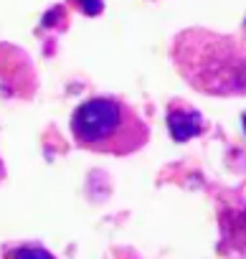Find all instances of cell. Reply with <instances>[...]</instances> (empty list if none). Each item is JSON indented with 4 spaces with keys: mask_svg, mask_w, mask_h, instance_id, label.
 I'll list each match as a JSON object with an SVG mask.
<instances>
[{
    "mask_svg": "<svg viewBox=\"0 0 246 259\" xmlns=\"http://www.w3.org/2000/svg\"><path fill=\"white\" fill-rule=\"evenodd\" d=\"M168 124H170V133H173V138L178 143L195 138L203 130V119H201V114L195 109H178V107H173L170 114H168Z\"/></svg>",
    "mask_w": 246,
    "mask_h": 259,
    "instance_id": "cell-2",
    "label": "cell"
},
{
    "mask_svg": "<svg viewBox=\"0 0 246 259\" xmlns=\"http://www.w3.org/2000/svg\"><path fill=\"white\" fill-rule=\"evenodd\" d=\"M74 3H76L86 16H96V13H102V0H74Z\"/></svg>",
    "mask_w": 246,
    "mask_h": 259,
    "instance_id": "cell-4",
    "label": "cell"
},
{
    "mask_svg": "<svg viewBox=\"0 0 246 259\" xmlns=\"http://www.w3.org/2000/svg\"><path fill=\"white\" fill-rule=\"evenodd\" d=\"M11 259H54L48 251H43V249H36V246H26V249H18V251H13V256Z\"/></svg>",
    "mask_w": 246,
    "mask_h": 259,
    "instance_id": "cell-3",
    "label": "cell"
},
{
    "mask_svg": "<svg viewBox=\"0 0 246 259\" xmlns=\"http://www.w3.org/2000/svg\"><path fill=\"white\" fill-rule=\"evenodd\" d=\"M74 140L94 153L130 155L150 140V127L145 119L122 99L94 97L79 104L71 114Z\"/></svg>",
    "mask_w": 246,
    "mask_h": 259,
    "instance_id": "cell-1",
    "label": "cell"
}]
</instances>
